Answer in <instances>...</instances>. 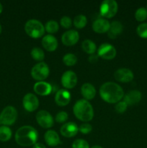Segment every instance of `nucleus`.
<instances>
[{"label": "nucleus", "instance_id": "obj_41", "mask_svg": "<svg viewBox=\"0 0 147 148\" xmlns=\"http://www.w3.org/2000/svg\"><path fill=\"white\" fill-rule=\"evenodd\" d=\"M146 10H147V9H146Z\"/></svg>", "mask_w": 147, "mask_h": 148}, {"label": "nucleus", "instance_id": "obj_9", "mask_svg": "<svg viewBox=\"0 0 147 148\" xmlns=\"http://www.w3.org/2000/svg\"><path fill=\"white\" fill-rule=\"evenodd\" d=\"M97 54L102 59L110 60L114 59L116 56V49L110 43H102L98 48Z\"/></svg>", "mask_w": 147, "mask_h": 148}, {"label": "nucleus", "instance_id": "obj_30", "mask_svg": "<svg viewBox=\"0 0 147 148\" xmlns=\"http://www.w3.org/2000/svg\"><path fill=\"white\" fill-rule=\"evenodd\" d=\"M137 34L142 38H147V23H141L137 27Z\"/></svg>", "mask_w": 147, "mask_h": 148}, {"label": "nucleus", "instance_id": "obj_11", "mask_svg": "<svg viewBox=\"0 0 147 148\" xmlns=\"http://www.w3.org/2000/svg\"><path fill=\"white\" fill-rule=\"evenodd\" d=\"M114 77L117 81L120 82H130L133 79L134 75L132 71L128 68H120L115 71Z\"/></svg>", "mask_w": 147, "mask_h": 148}, {"label": "nucleus", "instance_id": "obj_23", "mask_svg": "<svg viewBox=\"0 0 147 148\" xmlns=\"http://www.w3.org/2000/svg\"><path fill=\"white\" fill-rule=\"evenodd\" d=\"M82 47L84 51L91 55L94 54L97 49L95 43L92 40H89V39H86V40H84L82 42Z\"/></svg>", "mask_w": 147, "mask_h": 148}, {"label": "nucleus", "instance_id": "obj_20", "mask_svg": "<svg viewBox=\"0 0 147 148\" xmlns=\"http://www.w3.org/2000/svg\"><path fill=\"white\" fill-rule=\"evenodd\" d=\"M44 138L46 144L50 147H55V146L59 145L61 143L59 134L53 130H48L46 132L44 135Z\"/></svg>", "mask_w": 147, "mask_h": 148}, {"label": "nucleus", "instance_id": "obj_5", "mask_svg": "<svg viewBox=\"0 0 147 148\" xmlns=\"http://www.w3.org/2000/svg\"><path fill=\"white\" fill-rule=\"evenodd\" d=\"M17 118V111L14 107L9 106L5 107L0 114V124L2 126L12 125Z\"/></svg>", "mask_w": 147, "mask_h": 148}, {"label": "nucleus", "instance_id": "obj_27", "mask_svg": "<svg viewBox=\"0 0 147 148\" xmlns=\"http://www.w3.org/2000/svg\"><path fill=\"white\" fill-rule=\"evenodd\" d=\"M63 62L68 66H74L77 62V57L73 53H67L63 56Z\"/></svg>", "mask_w": 147, "mask_h": 148}, {"label": "nucleus", "instance_id": "obj_3", "mask_svg": "<svg viewBox=\"0 0 147 148\" xmlns=\"http://www.w3.org/2000/svg\"><path fill=\"white\" fill-rule=\"evenodd\" d=\"M75 116L82 121H89L94 116V111L92 105L85 99L76 101L73 107Z\"/></svg>", "mask_w": 147, "mask_h": 148}, {"label": "nucleus", "instance_id": "obj_34", "mask_svg": "<svg viewBox=\"0 0 147 148\" xmlns=\"http://www.w3.org/2000/svg\"><path fill=\"white\" fill-rule=\"evenodd\" d=\"M68 119V114L65 111H60L56 116V121L58 123H64Z\"/></svg>", "mask_w": 147, "mask_h": 148}, {"label": "nucleus", "instance_id": "obj_4", "mask_svg": "<svg viewBox=\"0 0 147 148\" xmlns=\"http://www.w3.org/2000/svg\"><path fill=\"white\" fill-rule=\"evenodd\" d=\"M24 30L26 33L33 38L42 37L45 33V27L37 20H30L25 23Z\"/></svg>", "mask_w": 147, "mask_h": 148}, {"label": "nucleus", "instance_id": "obj_28", "mask_svg": "<svg viewBox=\"0 0 147 148\" xmlns=\"http://www.w3.org/2000/svg\"><path fill=\"white\" fill-rule=\"evenodd\" d=\"M45 29L48 33H55L59 30V26L57 22L55 21V20H49L46 23Z\"/></svg>", "mask_w": 147, "mask_h": 148}, {"label": "nucleus", "instance_id": "obj_17", "mask_svg": "<svg viewBox=\"0 0 147 148\" xmlns=\"http://www.w3.org/2000/svg\"><path fill=\"white\" fill-rule=\"evenodd\" d=\"M33 89H34L35 92L38 95L46 96L51 92L52 86L48 82L40 81V82H37L35 84Z\"/></svg>", "mask_w": 147, "mask_h": 148}, {"label": "nucleus", "instance_id": "obj_13", "mask_svg": "<svg viewBox=\"0 0 147 148\" xmlns=\"http://www.w3.org/2000/svg\"><path fill=\"white\" fill-rule=\"evenodd\" d=\"M79 39V35L76 30H69L62 35L61 41L65 46H71L76 44Z\"/></svg>", "mask_w": 147, "mask_h": 148}, {"label": "nucleus", "instance_id": "obj_38", "mask_svg": "<svg viewBox=\"0 0 147 148\" xmlns=\"http://www.w3.org/2000/svg\"><path fill=\"white\" fill-rule=\"evenodd\" d=\"M91 148H102V147L99 145H93Z\"/></svg>", "mask_w": 147, "mask_h": 148}, {"label": "nucleus", "instance_id": "obj_29", "mask_svg": "<svg viewBox=\"0 0 147 148\" xmlns=\"http://www.w3.org/2000/svg\"><path fill=\"white\" fill-rule=\"evenodd\" d=\"M135 20L139 22H143L147 18V10L144 7H140L135 12Z\"/></svg>", "mask_w": 147, "mask_h": 148}, {"label": "nucleus", "instance_id": "obj_22", "mask_svg": "<svg viewBox=\"0 0 147 148\" xmlns=\"http://www.w3.org/2000/svg\"><path fill=\"white\" fill-rule=\"evenodd\" d=\"M122 25L119 21H113L110 24L109 30L108 31V37L113 39L119 36L122 31Z\"/></svg>", "mask_w": 147, "mask_h": 148}, {"label": "nucleus", "instance_id": "obj_15", "mask_svg": "<svg viewBox=\"0 0 147 148\" xmlns=\"http://www.w3.org/2000/svg\"><path fill=\"white\" fill-rule=\"evenodd\" d=\"M71 101V94L67 90L61 89L55 95V102L59 106L68 105Z\"/></svg>", "mask_w": 147, "mask_h": 148}, {"label": "nucleus", "instance_id": "obj_32", "mask_svg": "<svg viewBox=\"0 0 147 148\" xmlns=\"http://www.w3.org/2000/svg\"><path fill=\"white\" fill-rule=\"evenodd\" d=\"M60 23L62 27L66 29L69 28L72 25L71 19L69 17H68V16H63V17H62L60 20Z\"/></svg>", "mask_w": 147, "mask_h": 148}, {"label": "nucleus", "instance_id": "obj_35", "mask_svg": "<svg viewBox=\"0 0 147 148\" xmlns=\"http://www.w3.org/2000/svg\"><path fill=\"white\" fill-rule=\"evenodd\" d=\"M92 125H90L89 124H87V123H84V124H81L80 127H79V130L80 131V132L84 134H89V133L92 131Z\"/></svg>", "mask_w": 147, "mask_h": 148}, {"label": "nucleus", "instance_id": "obj_2", "mask_svg": "<svg viewBox=\"0 0 147 148\" xmlns=\"http://www.w3.org/2000/svg\"><path fill=\"white\" fill-rule=\"evenodd\" d=\"M38 138L37 130L31 126H23L15 133V141L19 145L23 147L34 145Z\"/></svg>", "mask_w": 147, "mask_h": 148}, {"label": "nucleus", "instance_id": "obj_19", "mask_svg": "<svg viewBox=\"0 0 147 148\" xmlns=\"http://www.w3.org/2000/svg\"><path fill=\"white\" fill-rule=\"evenodd\" d=\"M110 26V23L108 22V20L99 18L94 21L92 24V29L94 31L97 33H104L109 30Z\"/></svg>", "mask_w": 147, "mask_h": 148}, {"label": "nucleus", "instance_id": "obj_1", "mask_svg": "<svg viewBox=\"0 0 147 148\" xmlns=\"http://www.w3.org/2000/svg\"><path fill=\"white\" fill-rule=\"evenodd\" d=\"M99 95L105 102L109 103H117L124 97V91L118 84L108 82L100 87Z\"/></svg>", "mask_w": 147, "mask_h": 148}, {"label": "nucleus", "instance_id": "obj_26", "mask_svg": "<svg viewBox=\"0 0 147 148\" xmlns=\"http://www.w3.org/2000/svg\"><path fill=\"white\" fill-rule=\"evenodd\" d=\"M30 55H31L32 58L36 61H43L45 58V53L44 51L42 50L40 48H33L30 52Z\"/></svg>", "mask_w": 147, "mask_h": 148}, {"label": "nucleus", "instance_id": "obj_12", "mask_svg": "<svg viewBox=\"0 0 147 148\" xmlns=\"http://www.w3.org/2000/svg\"><path fill=\"white\" fill-rule=\"evenodd\" d=\"M61 83L64 88L71 89L77 83V76L73 71H66L61 77Z\"/></svg>", "mask_w": 147, "mask_h": 148}, {"label": "nucleus", "instance_id": "obj_25", "mask_svg": "<svg viewBox=\"0 0 147 148\" xmlns=\"http://www.w3.org/2000/svg\"><path fill=\"white\" fill-rule=\"evenodd\" d=\"M86 23H87L86 17L83 14H79L74 19V25L78 29H82L84 27Z\"/></svg>", "mask_w": 147, "mask_h": 148}, {"label": "nucleus", "instance_id": "obj_24", "mask_svg": "<svg viewBox=\"0 0 147 148\" xmlns=\"http://www.w3.org/2000/svg\"><path fill=\"white\" fill-rule=\"evenodd\" d=\"M12 137V130L7 126L0 127V141L7 142Z\"/></svg>", "mask_w": 147, "mask_h": 148}, {"label": "nucleus", "instance_id": "obj_7", "mask_svg": "<svg viewBox=\"0 0 147 148\" xmlns=\"http://www.w3.org/2000/svg\"><path fill=\"white\" fill-rule=\"evenodd\" d=\"M50 69L48 66L45 62L36 64L31 69V76L35 80L43 81L48 77Z\"/></svg>", "mask_w": 147, "mask_h": 148}, {"label": "nucleus", "instance_id": "obj_18", "mask_svg": "<svg viewBox=\"0 0 147 148\" xmlns=\"http://www.w3.org/2000/svg\"><path fill=\"white\" fill-rule=\"evenodd\" d=\"M42 45L48 51H54L58 47V40L52 35H46L42 39Z\"/></svg>", "mask_w": 147, "mask_h": 148}, {"label": "nucleus", "instance_id": "obj_31", "mask_svg": "<svg viewBox=\"0 0 147 148\" xmlns=\"http://www.w3.org/2000/svg\"><path fill=\"white\" fill-rule=\"evenodd\" d=\"M72 148H89V145L86 140L78 139L73 143Z\"/></svg>", "mask_w": 147, "mask_h": 148}, {"label": "nucleus", "instance_id": "obj_37", "mask_svg": "<svg viewBox=\"0 0 147 148\" xmlns=\"http://www.w3.org/2000/svg\"><path fill=\"white\" fill-rule=\"evenodd\" d=\"M33 148H46V146L44 145L42 143H35V144L33 145Z\"/></svg>", "mask_w": 147, "mask_h": 148}, {"label": "nucleus", "instance_id": "obj_14", "mask_svg": "<svg viewBox=\"0 0 147 148\" xmlns=\"http://www.w3.org/2000/svg\"><path fill=\"white\" fill-rule=\"evenodd\" d=\"M79 132V127L74 122H68L61 127L60 132L65 137H73Z\"/></svg>", "mask_w": 147, "mask_h": 148}, {"label": "nucleus", "instance_id": "obj_39", "mask_svg": "<svg viewBox=\"0 0 147 148\" xmlns=\"http://www.w3.org/2000/svg\"><path fill=\"white\" fill-rule=\"evenodd\" d=\"M2 10H3V7H2V5H1V3H0V14H1V13Z\"/></svg>", "mask_w": 147, "mask_h": 148}, {"label": "nucleus", "instance_id": "obj_36", "mask_svg": "<svg viewBox=\"0 0 147 148\" xmlns=\"http://www.w3.org/2000/svg\"><path fill=\"white\" fill-rule=\"evenodd\" d=\"M97 60V56H96V55L92 54L90 56H89V61L90 62H92V63H94V62H96Z\"/></svg>", "mask_w": 147, "mask_h": 148}, {"label": "nucleus", "instance_id": "obj_10", "mask_svg": "<svg viewBox=\"0 0 147 148\" xmlns=\"http://www.w3.org/2000/svg\"><path fill=\"white\" fill-rule=\"evenodd\" d=\"M22 104L26 111L29 112H33L38 108L39 100L34 94L27 93L23 98Z\"/></svg>", "mask_w": 147, "mask_h": 148}, {"label": "nucleus", "instance_id": "obj_16", "mask_svg": "<svg viewBox=\"0 0 147 148\" xmlns=\"http://www.w3.org/2000/svg\"><path fill=\"white\" fill-rule=\"evenodd\" d=\"M141 97H142V95L139 90H133L128 91L124 95L123 101L125 102L128 106H133L140 102V101L141 100Z\"/></svg>", "mask_w": 147, "mask_h": 148}, {"label": "nucleus", "instance_id": "obj_6", "mask_svg": "<svg viewBox=\"0 0 147 148\" xmlns=\"http://www.w3.org/2000/svg\"><path fill=\"white\" fill-rule=\"evenodd\" d=\"M118 10V3L115 0H105L101 3L99 12L102 17L112 18L116 14Z\"/></svg>", "mask_w": 147, "mask_h": 148}, {"label": "nucleus", "instance_id": "obj_33", "mask_svg": "<svg viewBox=\"0 0 147 148\" xmlns=\"http://www.w3.org/2000/svg\"><path fill=\"white\" fill-rule=\"evenodd\" d=\"M127 107L128 105L125 103V102L122 101H119L118 103H117V104L115 105V111H117L119 114H122V113L125 112L127 109Z\"/></svg>", "mask_w": 147, "mask_h": 148}, {"label": "nucleus", "instance_id": "obj_21", "mask_svg": "<svg viewBox=\"0 0 147 148\" xmlns=\"http://www.w3.org/2000/svg\"><path fill=\"white\" fill-rule=\"evenodd\" d=\"M81 92L85 100L93 99L96 95V90L95 87L90 83H84L81 88Z\"/></svg>", "mask_w": 147, "mask_h": 148}, {"label": "nucleus", "instance_id": "obj_8", "mask_svg": "<svg viewBox=\"0 0 147 148\" xmlns=\"http://www.w3.org/2000/svg\"><path fill=\"white\" fill-rule=\"evenodd\" d=\"M36 120H37V124L45 129H49L52 127L54 123L51 114L45 110H41L37 113Z\"/></svg>", "mask_w": 147, "mask_h": 148}, {"label": "nucleus", "instance_id": "obj_40", "mask_svg": "<svg viewBox=\"0 0 147 148\" xmlns=\"http://www.w3.org/2000/svg\"><path fill=\"white\" fill-rule=\"evenodd\" d=\"M1 30H2V28H1V25H0V34H1Z\"/></svg>", "mask_w": 147, "mask_h": 148}]
</instances>
